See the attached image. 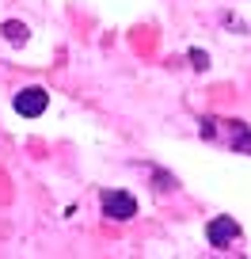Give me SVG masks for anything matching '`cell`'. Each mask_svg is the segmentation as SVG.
<instances>
[{"mask_svg": "<svg viewBox=\"0 0 251 259\" xmlns=\"http://www.w3.org/2000/svg\"><path fill=\"white\" fill-rule=\"evenodd\" d=\"M4 38H8V42H23L27 38V27L23 23H4Z\"/></svg>", "mask_w": 251, "mask_h": 259, "instance_id": "obj_5", "label": "cell"}, {"mask_svg": "<svg viewBox=\"0 0 251 259\" xmlns=\"http://www.w3.org/2000/svg\"><path fill=\"white\" fill-rule=\"evenodd\" d=\"M206 240H210L213 248H221V251H225L228 244H236V240H240V225H236L232 218H213L210 225H206Z\"/></svg>", "mask_w": 251, "mask_h": 259, "instance_id": "obj_4", "label": "cell"}, {"mask_svg": "<svg viewBox=\"0 0 251 259\" xmlns=\"http://www.w3.org/2000/svg\"><path fill=\"white\" fill-rule=\"evenodd\" d=\"M186 57H190V65H194L198 73H202V69H210V54H206V50H190Z\"/></svg>", "mask_w": 251, "mask_h": 259, "instance_id": "obj_6", "label": "cell"}, {"mask_svg": "<svg viewBox=\"0 0 251 259\" xmlns=\"http://www.w3.org/2000/svg\"><path fill=\"white\" fill-rule=\"evenodd\" d=\"M99 206H103V218H111V221H130V218H137V198H133L130 191H107Z\"/></svg>", "mask_w": 251, "mask_h": 259, "instance_id": "obj_3", "label": "cell"}, {"mask_svg": "<svg viewBox=\"0 0 251 259\" xmlns=\"http://www.w3.org/2000/svg\"><path fill=\"white\" fill-rule=\"evenodd\" d=\"M156 191H175V179H171V176H164V171H156Z\"/></svg>", "mask_w": 251, "mask_h": 259, "instance_id": "obj_7", "label": "cell"}, {"mask_svg": "<svg viewBox=\"0 0 251 259\" xmlns=\"http://www.w3.org/2000/svg\"><path fill=\"white\" fill-rule=\"evenodd\" d=\"M202 138L210 141H225L228 149H240V153H251V126L240 118H202Z\"/></svg>", "mask_w": 251, "mask_h": 259, "instance_id": "obj_1", "label": "cell"}, {"mask_svg": "<svg viewBox=\"0 0 251 259\" xmlns=\"http://www.w3.org/2000/svg\"><path fill=\"white\" fill-rule=\"evenodd\" d=\"M12 107H16V114H23V118H38V114L49 107V92L38 88V84H31V88H19L16 96H12Z\"/></svg>", "mask_w": 251, "mask_h": 259, "instance_id": "obj_2", "label": "cell"}]
</instances>
